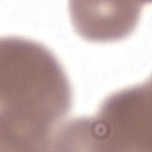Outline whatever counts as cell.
<instances>
[{
    "mask_svg": "<svg viewBox=\"0 0 152 152\" xmlns=\"http://www.w3.org/2000/svg\"><path fill=\"white\" fill-rule=\"evenodd\" d=\"M72 89L53 52L17 36L0 40V151H51Z\"/></svg>",
    "mask_w": 152,
    "mask_h": 152,
    "instance_id": "1",
    "label": "cell"
},
{
    "mask_svg": "<svg viewBox=\"0 0 152 152\" xmlns=\"http://www.w3.org/2000/svg\"><path fill=\"white\" fill-rule=\"evenodd\" d=\"M151 104L150 80L106 97L87 117L89 151L151 152Z\"/></svg>",
    "mask_w": 152,
    "mask_h": 152,
    "instance_id": "2",
    "label": "cell"
},
{
    "mask_svg": "<svg viewBox=\"0 0 152 152\" xmlns=\"http://www.w3.org/2000/svg\"><path fill=\"white\" fill-rule=\"evenodd\" d=\"M145 2L129 1H69L72 27L89 41L105 42L123 39L134 30Z\"/></svg>",
    "mask_w": 152,
    "mask_h": 152,
    "instance_id": "3",
    "label": "cell"
}]
</instances>
